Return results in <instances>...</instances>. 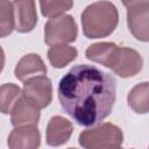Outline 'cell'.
Returning a JSON list of instances; mask_svg holds the SVG:
<instances>
[{
	"mask_svg": "<svg viewBox=\"0 0 149 149\" xmlns=\"http://www.w3.org/2000/svg\"><path fill=\"white\" fill-rule=\"evenodd\" d=\"M116 80L101 69L78 64L59 80L61 106L78 125L94 126L107 118L114 106Z\"/></svg>",
	"mask_w": 149,
	"mask_h": 149,
	"instance_id": "1",
	"label": "cell"
},
{
	"mask_svg": "<svg viewBox=\"0 0 149 149\" xmlns=\"http://www.w3.org/2000/svg\"><path fill=\"white\" fill-rule=\"evenodd\" d=\"M119 22L114 3L101 0L88 5L81 13L83 33L87 38H102L111 35Z\"/></svg>",
	"mask_w": 149,
	"mask_h": 149,
	"instance_id": "2",
	"label": "cell"
},
{
	"mask_svg": "<svg viewBox=\"0 0 149 149\" xmlns=\"http://www.w3.org/2000/svg\"><path fill=\"white\" fill-rule=\"evenodd\" d=\"M123 141L122 130L113 123H102L86 129L79 135V144L87 149L119 148Z\"/></svg>",
	"mask_w": 149,
	"mask_h": 149,
	"instance_id": "3",
	"label": "cell"
},
{
	"mask_svg": "<svg viewBox=\"0 0 149 149\" xmlns=\"http://www.w3.org/2000/svg\"><path fill=\"white\" fill-rule=\"evenodd\" d=\"M77 24L71 15L50 17L44 26V42L48 45L66 44L77 38Z\"/></svg>",
	"mask_w": 149,
	"mask_h": 149,
	"instance_id": "4",
	"label": "cell"
},
{
	"mask_svg": "<svg viewBox=\"0 0 149 149\" xmlns=\"http://www.w3.org/2000/svg\"><path fill=\"white\" fill-rule=\"evenodd\" d=\"M127 8V23L130 33L139 41L149 40V0H121Z\"/></svg>",
	"mask_w": 149,
	"mask_h": 149,
	"instance_id": "5",
	"label": "cell"
},
{
	"mask_svg": "<svg viewBox=\"0 0 149 149\" xmlns=\"http://www.w3.org/2000/svg\"><path fill=\"white\" fill-rule=\"evenodd\" d=\"M142 65L143 59L136 50L127 47H116L108 68L119 77L129 78L137 74L142 70Z\"/></svg>",
	"mask_w": 149,
	"mask_h": 149,
	"instance_id": "6",
	"label": "cell"
},
{
	"mask_svg": "<svg viewBox=\"0 0 149 149\" xmlns=\"http://www.w3.org/2000/svg\"><path fill=\"white\" fill-rule=\"evenodd\" d=\"M22 95L38 109L49 106L52 99L51 80L45 76H36L24 80Z\"/></svg>",
	"mask_w": 149,
	"mask_h": 149,
	"instance_id": "7",
	"label": "cell"
},
{
	"mask_svg": "<svg viewBox=\"0 0 149 149\" xmlns=\"http://www.w3.org/2000/svg\"><path fill=\"white\" fill-rule=\"evenodd\" d=\"M10 149H35L41 144V136L36 125L16 126L8 135Z\"/></svg>",
	"mask_w": 149,
	"mask_h": 149,
	"instance_id": "8",
	"label": "cell"
},
{
	"mask_svg": "<svg viewBox=\"0 0 149 149\" xmlns=\"http://www.w3.org/2000/svg\"><path fill=\"white\" fill-rule=\"evenodd\" d=\"M14 23L19 33L31 31L37 23L35 0H13Z\"/></svg>",
	"mask_w": 149,
	"mask_h": 149,
	"instance_id": "9",
	"label": "cell"
},
{
	"mask_svg": "<svg viewBox=\"0 0 149 149\" xmlns=\"http://www.w3.org/2000/svg\"><path fill=\"white\" fill-rule=\"evenodd\" d=\"M72 132H73V126L68 119L61 115L52 116L49 120L45 130L47 143L52 147L64 144L71 137Z\"/></svg>",
	"mask_w": 149,
	"mask_h": 149,
	"instance_id": "10",
	"label": "cell"
},
{
	"mask_svg": "<svg viewBox=\"0 0 149 149\" xmlns=\"http://www.w3.org/2000/svg\"><path fill=\"white\" fill-rule=\"evenodd\" d=\"M40 120V109L30 104L22 94L14 104L10 111V121L14 127L21 125H37Z\"/></svg>",
	"mask_w": 149,
	"mask_h": 149,
	"instance_id": "11",
	"label": "cell"
},
{
	"mask_svg": "<svg viewBox=\"0 0 149 149\" xmlns=\"http://www.w3.org/2000/svg\"><path fill=\"white\" fill-rule=\"evenodd\" d=\"M14 73L19 80L24 81L31 77L47 74V68L38 55L28 54L17 62Z\"/></svg>",
	"mask_w": 149,
	"mask_h": 149,
	"instance_id": "12",
	"label": "cell"
},
{
	"mask_svg": "<svg viewBox=\"0 0 149 149\" xmlns=\"http://www.w3.org/2000/svg\"><path fill=\"white\" fill-rule=\"evenodd\" d=\"M77 55H78L77 49L66 44L51 45V48L48 50L49 62L54 68L57 69H62L66 66L69 63L76 59Z\"/></svg>",
	"mask_w": 149,
	"mask_h": 149,
	"instance_id": "13",
	"label": "cell"
},
{
	"mask_svg": "<svg viewBox=\"0 0 149 149\" xmlns=\"http://www.w3.org/2000/svg\"><path fill=\"white\" fill-rule=\"evenodd\" d=\"M149 86L148 83H141L134 86L128 94L129 107L139 114H146L149 109Z\"/></svg>",
	"mask_w": 149,
	"mask_h": 149,
	"instance_id": "14",
	"label": "cell"
},
{
	"mask_svg": "<svg viewBox=\"0 0 149 149\" xmlns=\"http://www.w3.org/2000/svg\"><path fill=\"white\" fill-rule=\"evenodd\" d=\"M116 47L118 45L115 43H112V42L94 43V44H91L86 49L85 55H86V58L87 59H90L92 62H95L98 64H101V65L108 68L109 61H111L112 55L115 51Z\"/></svg>",
	"mask_w": 149,
	"mask_h": 149,
	"instance_id": "15",
	"label": "cell"
},
{
	"mask_svg": "<svg viewBox=\"0 0 149 149\" xmlns=\"http://www.w3.org/2000/svg\"><path fill=\"white\" fill-rule=\"evenodd\" d=\"M21 88L13 84L7 83L0 86V112L2 114H9L16 100L21 97Z\"/></svg>",
	"mask_w": 149,
	"mask_h": 149,
	"instance_id": "16",
	"label": "cell"
},
{
	"mask_svg": "<svg viewBox=\"0 0 149 149\" xmlns=\"http://www.w3.org/2000/svg\"><path fill=\"white\" fill-rule=\"evenodd\" d=\"M14 28L13 3L9 0H0V37L10 35Z\"/></svg>",
	"mask_w": 149,
	"mask_h": 149,
	"instance_id": "17",
	"label": "cell"
},
{
	"mask_svg": "<svg viewBox=\"0 0 149 149\" xmlns=\"http://www.w3.org/2000/svg\"><path fill=\"white\" fill-rule=\"evenodd\" d=\"M40 6L43 16L55 17L71 9L73 0H40Z\"/></svg>",
	"mask_w": 149,
	"mask_h": 149,
	"instance_id": "18",
	"label": "cell"
},
{
	"mask_svg": "<svg viewBox=\"0 0 149 149\" xmlns=\"http://www.w3.org/2000/svg\"><path fill=\"white\" fill-rule=\"evenodd\" d=\"M3 65H5V52H3L2 48L0 47V72L2 71Z\"/></svg>",
	"mask_w": 149,
	"mask_h": 149,
	"instance_id": "19",
	"label": "cell"
}]
</instances>
